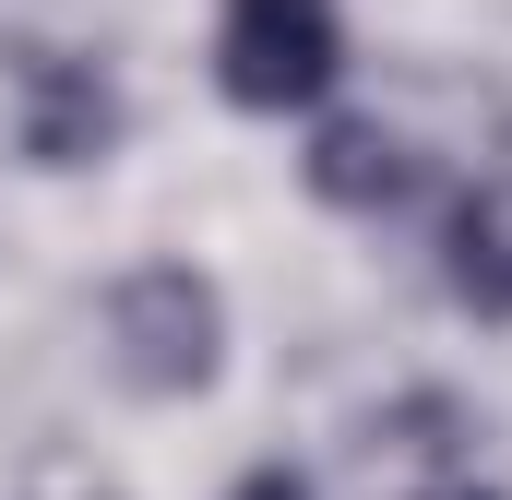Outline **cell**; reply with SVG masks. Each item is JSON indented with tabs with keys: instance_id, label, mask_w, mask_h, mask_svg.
Masks as SVG:
<instances>
[{
	"instance_id": "obj_1",
	"label": "cell",
	"mask_w": 512,
	"mask_h": 500,
	"mask_svg": "<svg viewBox=\"0 0 512 500\" xmlns=\"http://www.w3.org/2000/svg\"><path fill=\"white\" fill-rule=\"evenodd\" d=\"M108 370L131 393H155V405L215 393V370H227V298H215V274H191V262L120 274L108 286Z\"/></svg>"
},
{
	"instance_id": "obj_2",
	"label": "cell",
	"mask_w": 512,
	"mask_h": 500,
	"mask_svg": "<svg viewBox=\"0 0 512 500\" xmlns=\"http://www.w3.org/2000/svg\"><path fill=\"white\" fill-rule=\"evenodd\" d=\"M215 72H227L239 108L286 120V108H310V96L346 72V24H334V0H227Z\"/></svg>"
},
{
	"instance_id": "obj_3",
	"label": "cell",
	"mask_w": 512,
	"mask_h": 500,
	"mask_svg": "<svg viewBox=\"0 0 512 500\" xmlns=\"http://www.w3.org/2000/svg\"><path fill=\"white\" fill-rule=\"evenodd\" d=\"M12 96H24V155L36 167H108L120 143V84L84 60V48H12Z\"/></svg>"
},
{
	"instance_id": "obj_4",
	"label": "cell",
	"mask_w": 512,
	"mask_h": 500,
	"mask_svg": "<svg viewBox=\"0 0 512 500\" xmlns=\"http://www.w3.org/2000/svg\"><path fill=\"white\" fill-rule=\"evenodd\" d=\"M298 167H310V191H322L334 215H393V203H417V155H405L393 120H322Z\"/></svg>"
},
{
	"instance_id": "obj_5",
	"label": "cell",
	"mask_w": 512,
	"mask_h": 500,
	"mask_svg": "<svg viewBox=\"0 0 512 500\" xmlns=\"http://www.w3.org/2000/svg\"><path fill=\"white\" fill-rule=\"evenodd\" d=\"M441 286H453L477 322H512V215L489 203V191L441 227Z\"/></svg>"
},
{
	"instance_id": "obj_6",
	"label": "cell",
	"mask_w": 512,
	"mask_h": 500,
	"mask_svg": "<svg viewBox=\"0 0 512 500\" xmlns=\"http://www.w3.org/2000/svg\"><path fill=\"white\" fill-rule=\"evenodd\" d=\"M227 500H322V489H310L298 465H251V477H239V489H227Z\"/></svg>"
},
{
	"instance_id": "obj_7",
	"label": "cell",
	"mask_w": 512,
	"mask_h": 500,
	"mask_svg": "<svg viewBox=\"0 0 512 500\" xmlns=\"http://www.w3.org/2000/svg\"><path fill=\"white\" fill-rule=\"evenodd\" d=\"M429 500H501V489H477V477H453V489H429Z\"/></svg>"
}]
</instances>
